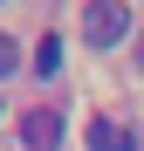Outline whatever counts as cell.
Masks as SVG:
<instances>
[{"label": "cell", "mask_w": 144, "mask_h": 151, "mask_svg": "<svg viewBox=\"0 0 144 151\" xmlns=\"http://www.w3.org/2000/svg\"><path fill=\"white\" fill-rule=\"evenodd\" d=\"M124 35H130V7H124V0H89V7H82V41L96 48V55L117 48Z\"/></svg>", "instance_id": "1"}, {"label": "cell", "mask_w": 144, "mask_h": 151, "mask_svg": "<svg viewBox=\"0 0 144 151\" xmlns=\"http://www.w3.org/2000/svg\"><path fill=\"white\" fill-rule=\"evenodd\" d=\"M89 151H137V131L117 124V117H96L89 124Z\"/></svg>", "instance_id": "3"}, {"label": "cell", "mask_w": 144, "mask_h": 151, "mask_svg": "<svg viewBox=\"0 0 144 151\" xmlns=\"http://www.w3.org/2000/svg\"><path fill=\"white\" fill-rule=\"evenodd\" d=\"M21 144H28V151H62V110H28V117H21Z\"/></svg>", "instance_id": "2"}, {"label": "cell", "mask_w": 144, "mask_h": 151, "mask_svg": "<svg viewBox=\"0 0 144 151\" xmlns=\"http://www.w3.org/2000/svg\"><path fill=\"white\" fill-rule=\"evenodd\" d=\"M34 69H41V76H55V69H62V41H55V35H41V48H34Z\"/></svg>", "instance_id": "4"}, {"label": "cell", "mask_w": 144, "mask_h": 151, "mask_svg": "<svg viewBox=\"0 0 144 151\" xmlns=\"http://www.w3.org/2000/svg\"><path fill=\"white\" fill-rule=\"evenodd\" d=\"M137 69H144V41H137Z\"/></svg>", "instance_id": "5"}]
</instances>
